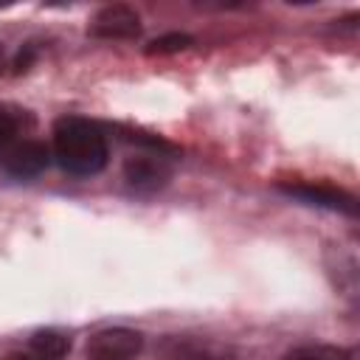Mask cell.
Wrapping results in <instances>:
<instances>
[{
  "label": "cell",
  "mask_w": 360,
  "mask_h": 360,
  "mask_svg": "<svg viewBox=\"0 0 360 360\" xmlns=\"http://www.w3.org/2000/svg\"><path fill=\"white\" fill-rule=\"evenodd\" d=\"M53 158L70 174L79 177L98 174L110 158L107 138L101 127L87 118H76V115L59 118L53 127Z\"/></svg>",
  "instance_id": "6da1fadb"
},
{
  "label": "cell",
  "mask_w": 360,
  "mask_h": 360,
  "mask_svg": "<svg viewBox=\"0 0 360 360\" xmlns=\"http://www.w3.org/2000/svg\"><path fill=\"white\" fill-rule=\"evenodd\" d=\"M143 338L132 329H101L87 340V360H135Z\"/></svg>",
  "instance_id": "7a4b0ae2"
},
{
  "label": "cell",
  "mask_w": 360,
  "mask_h": 360,
  "mask_svg": "<svg viewBox=\"0 0 360 360\" xmlns=\"http://www.w3.org/2000/svg\"><path fill=\"white\" fill-rule=\"evenodd\" d=\"M90 34L98 39H135L141 34V17L124 3H112L96 11L90 20Z\"/></svg>",
  "instance_id": "3957f363"
},
{
  "label": "cell",
  "mask_w": 360,
  "mask_h": 360,
  "mask_svg": "<svg viewBox=\"0 0 360 360\" xmlns=\"http://www.w3.org/2000/svg\"><path fill=\"white\" fill-rule=\"evenodd\" d=\"M169 177H172V166L160 155H132L124 163V180L141 194H152L163 188Z\"/></svg>",
  "instance_id": "277c9868"
},
{
  "label": "cell",
  "mask_w": 360,
  "mask_h": 360,
  "mask_svg": "<svg viewBox=\"0 0 360 360\" xmlns=\"http://www.w3.org/2000/svg\"><path fill=\"white\" fill-rule=\"evenodd\" d=\"M48 158H51V152H48L45 143H39V141H22V143H17L14 149L6 152L3 169L11 177L28 180V177H37L48 166Z\"/></svg>",
  "instance_id": "5b68a950"
},
{
  "label": "cell",
  "mask_w": 360,
  "mask_h": 360,
  "mask_svg": "<svg viewBox=\"0 0 360 360\" xmlns=\"http://www.w3.org/2000/svg\"><path fill=\"white\" fill-rule=\"evenodd\" d=\"M284 194L290 197H298L309 205H326V208H335V211H346V214H354L357 205H354V197L340 191V188H332V186H312V183H295V186H278Z\"/></svg>",
  "instance_id": "8992f818"
},
{
  "label": "cell",
  "mask_w": 360,
  "mask_h": 360,
  "mask_svg": "<svg viewBox=\"0 0 360 360\" xmlns=\"http://www.w3.org/2000/svg\"><path fill=\"white\" fill-rule=\"evenodd\" d=\"M31 349L42 360H62L70 349V340L56 329H39L31 335Z\"/></svg>",
  "instance_id": "52a82bcc"
},
{
  "label": "cell",
  "mask_w": 360,
  "mask_h": 360,
  "mask_svg": "<svg viewBox=\"0 0 360 360\" xmlns=\"http://www.w3.org/2000/svg\"><path fill=\"white\" fill-rule=\"evenodd\" d=\"M281 360H349V352L340 346L315 343V346H298V349L287 352Z\"/></svg>",
  "instance_id": "ba28073f"
},
{
  "label": "cell",
  "mask_w": 360,
  "mask_h": 360,
  "mask_svg": "<svg viewBox=\"0 0 360 360\" xmlns=\"http://www.w3.org/2000/svg\"><path fill=\"white\" fill-rule=\"evenodd\" d=\"M191 45V37L188 34H166V37H158L146 45V53H177V51H186Z\"/></svg>",
  "instance_id": "9c48e42d"
},
{
  "label": "cell",
  "mask_w": 360,
  "mask_h": 360,
  "mask_svg": "<svg viewBox=\"0 0 360 360\" xmlns=\"http://www.w3.org/2000/svg\"><path fill=\"white\" fill-rule=\"evenodd\" d=\"M17 129H20V118H17L8 107H3V104H0V152L14 141Z\"/></svg>",
  "instance_id": "30bf717a"
},
{
  "label": "cell",
  "mask_w": 360,
  "mask_h": 360,
  "mask_svg": "<svg viewBox=\"0 0 360 360\" xmlns=\"http://www.w3.org/2000/svg\"><path fill=\"white\" fill-rule=\"evenodd\" d=\"M8 360H42V357H37V354H11Z\"/></svg>",
  "instance_id": "8fae6325"
}]
</instances>
